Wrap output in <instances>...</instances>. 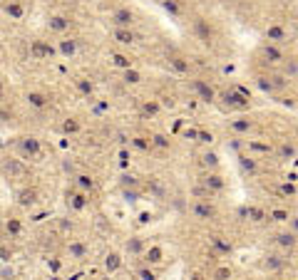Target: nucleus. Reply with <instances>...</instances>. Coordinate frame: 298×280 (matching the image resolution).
I'll return each mask as SVG.
<instances>
[{
    "mask_svg": "<svg viewBox=\"0 0 298 280\" xmlns=\"http://www.w3.org/2000/svg\"><path fill=\"white\" fill-rule=\"evenodd\" d=\"M8 152H13L15 156L25 159L28 164H37L45 159V144L37 134H30V132H20V134H13L8 139Z\"/></svg>",
    "mask_w": 298,
    "mask_h": 280,
    "instance_id": "nucleus-1",
    "label": "nucleus"
},
{
    "mask_svg": "<svg viewBox=\"0 0 298 280\" xmlns=\"http://www.w3.org/2000/svg\"><path fill=\"white\" fill-rule=\"evenodd\" d=\"M0 179L15 188L25 181H33V166L25 159L15 156L13 152H3L0 154Z\"/></svg>",
    "mask_w": 298,
    "mask_h": 280,
    "instance_id": "nucleus-2",
    "label": "nucleus"
},
{
    "mask_svg": "<svg viewBox=\"0 0 298 280\" xmlns=\"http://www.w3.org/2000/svg\"><path fill=\"white\" fill-rule=\"evenodd\" d=\"M13 201L17 208H23L28 213H35L40 206H42V191L35 181H25L13 188Z\"/></svg>",
    "mask_w": 298,
    "mask_h": 280,
    "instance_id": "nucleus-3",
    "label": "nucleus"
},
{
    "mask_svg": "<svg viewBox=\"0 0 298 280\" xmlns=\"http://www.w3.org/2000/svg\"><path fill=\"white\" fill-rule=\"evenodd\" d=\"M57 47L55 42L45 40V37H30L25 40V60H33V62H52L57 60Z\"/></svg>",
    "mask_w": 298,
    "mask_h": 280,
    "instance_id": "nucleus-4",
    "label": "nucleus"
},
{
    "mask_svg": "<svg viewBox=\"0 0 298 280\" xmlns=\"http://www.w3.org/2000/svg\"><path fill=\"white\" fill-rule=\"evenodd\" d=\"M20 102H23L30 112L42 114L52 107V94L45 92V90H37V87H28V90H23V94H20Z\"/></svg>",
    "mask_w": 298,
    "mask_h": 280,
    "instance_id": "nucleus-5",
    "label": "nucleus"
},
{
    "mask_svg": "<svg viewBox=\"0 0 298 280\" xmlns=\"http://www.w3.org/2000/svg\"><path fill=\"white\" fill-rule=\"evenodd\" d=\"M23 126V112H20V107L13 97L3 99L0 102V129H5V132H15V129Z\"/></svg>",
    "mask_w": 298,
    "mask_h": 280,
    "instance_id": "nucleus-6",
    "label": "nucleus"
},
{
    "mask_svg": "<svg viewBox=\"0 0 298 280\" xmlns=\"http://www.w3.org/2000/svg\"><path fill=\"white\" fill-rule=\"evenodd\" d=\"M107 23L112 28H134L137 25V10L130 5H115L107 10Z\"/></svg>",
    "mask_w": 298,
    "mask_h": 280,
    "instance_id": "nucleus-7",
    "label": "nucleus"
},
{
    "mask_svg": "<svg viewBox=\"0 0 298 280\" xmlns=\"http://www.w3.org/2000/svg\"><path fill=\"white\" fill-rule=\"evenodd\" d=\"M0 235L17 243L20 238H25V221L20 216H15V213H5V216L0 218Z\"/></svg>",
    "mask_w": 298,
    "mask_h": 280,
    "instance_id": "nucleus-8",
    "label": "nucleus"
},
{
    "mask_svg": "<svg viewBox=\"0 0 298 280\" xmlns=\"http://www.w3.org/2000/svg\"><path fill=\"white\" fill-rule=\"evenodd\" d=\"M45 30L52 32V35H57V37L60 35H70L75 30V20L67 13H50L45 17Z\"/></svg>",
    "mask_w": 298,
    "mask_h": 280,
    "instance_id": "nucleus-9",
    "label": "nucleus"
},
{
    "mask_svg": "<svg viewBox=\"0 0 298 280\" xmlns=\"http://www.w3.org/2000/svg\"><path fill=\"white\" fill-rule=\"evenodd\" d=\"M0 17L13 20V23H23L28 17V3L25 0H0Z\"/></svg>",
    "mask_w": 298,
    "mask_h": 280,
    "instance_id": "nucleus-10",
    "label": "nucleus"
},
{
    "mask_svg": "<svg viewBox=\"0 0 298 280\" xmlns=\"http://www.w3.org/2000/svg\"><path fill=\"white\" fill-rule=\"evenodd\" d=\"M65 206H67L72 213H84V211L92 206V199H90V193L80 191L77 186H70V188L65 191Z\"/></svg>",
    "mask_w": 298,
    "mask_h": 280,
    "instance_id": "nucleus-11",
    "label": "nucleus"
},
{
    "mask_svg": "<svg viewBox=\"0 0 298 280\" xmlns=\"http://www.w3.org/2000/svg\"><path fill=\"white\" fill-rule=\"evenodd\" d=\"M65 255L70 258V261H75V263H84V261L92 255V248H90L87 241L70 235V238H67V246H65Z\"/></svg>",
    "mask_w": 298,
    "mask_h": 280,
    "instance_id": "nucleus-12",
    "label": "nucleus"
},
{
    "mask_svg": "<svg viewBox=\"0 0 298 280\" xmlns=\"http://www.w3.org/2000/svg\"><path fill=\"white\" fill-rule=\"evenodd\" d=\"M110 40L115 42L117 47H132L142 40V35L134 28H112L110 30Z\"/></svg>",
    "mask_w": 298,
    "mask_h": 280,
    "instance_id": "nucleus-13",
    "label": "nucleus"
},
{
    "mask_svg": "<svg viewBox=\"0 0 298 280\" xmlns=\"http://www.w3.org/2000/svg\"><path fill=\"white\" fill-rule=\"evenodd\" d=\"M55 47L62 60H72L80 52V40L75 35H60V40H55Z\"/></svg>",
    "mask_w": 298,
    "mask_h": 280,
    "instance_id": "nucleus-14",
    "label": "nucleus"
},
{
    "mask_svg": "<svg viewBox=\"0 0 298 280\" xmlns=\"http://www.w3.org/2000/svg\"><path fill=\"white\" fill-rule=\"evenodd\" d=\"M191 32H194V37L199 42H204V45H209V42L214 40V28H211V23L206 17H194L191 20Z\"/></svg>",
    "mask_w": 298,
    "mask_h": 280,
    "instance_id": "nucleus-15",
    "label": "nucleus"
},
{
    "mask_svg": "<svg viewBox=\"0 0 298 280\" xmlns=\"http://www.w3.org/2000/svg\"><path fill=\"white\" fill-rule=\"evenodd\" d=\"M191 216H194L197 221H214L219 216V211H216L214 201H197L194 206H191Z\"/></svg>",
    "mask_w": 298,
    "mask_h": 280,
    "instance_id": "nucleus-16",
    "label": "nucleus"
},
{
    "mask_svg": "<svg viewBox=\"0 0 298 280\" xmlns=\"http://www.w3.org/2000/svg\"><path fill=\"white\" fill-rule=\"evenodd\" d=\"M70 179H72V186H77V188L84 191V193H90V196L97 191V179H95L92 174H87V171H75Z\"/></svg>",
    "mask_w": 298,
    "mask_h": 280,
    "instance_id": "nucleus-17",
    "label": "nucleus"
},
{
    "mask_svg": "<svg viewBox=\"0 0 298 280\" xmlns=\"http://www.w3.org/2000/svg\"><path fill=\"white\" fill-rule=\"evenodd\" d=\"M199 184H204L206 188L216 191V193H221V191L226 188V181H224V176H221V174H216L214 169H206L204 174L199 176Z\"/></svg>",
    "mask_w": 298,
    "mask_h": 280,
    "instance_id": "nucleus-18",
    "label": "nucleus"
},
{
    "mask_svg": "<svg viewBox=\"0 0 298 280\" xmlns=\"http://www.w3.org/2000/svg\"><path fill=\"white\" fill-rule=\"evenodd\" d=\"M55 129H57L60 134H65V137H75V134L82 132V122H80L77 117H62Z\"/></svg>",
    "mask_w": 298,
    "mask_h": 280,
    "instance_id": "nucleus-19",
    "label": "nucleus"
},
{
    "mask_svg": "<svg viewBox=\"0 0 298 280\" xmlns=\"http://www.w3.org/2000/svg\"><path fill=\"white\" fill-rule=\"evenodd\" d=\"M191 90L197 92V97L201 99V102H216V92H214V87L211 84H206L204 79H191Z\"/></svg>",
    "mask_w": 298,
    "mask_h": 280,
    "instance_id": "nucleus-20",
    "label": "nucleus"
},
{
    "mask_svg": "<svg viewBox=\"0 0 298 280\" xmlns=\"http://www.w3.org/2000/svg\"><path fill=\"white\" fill-rule=\"evenodd\" d=\"M273 243L279 246L281 250L288 253V250H293V248L298 246V235H296L293 231H279V233L273 235Z\"/></svg>",
    "mask_w": 298,
    "mask_h": 280,
    "instance_id": "nucleus-21",
    "label": "nucleus"
},
{
    "mask_svg": "<svg viewBox=\"0 0 298 280\" xmlns=\"http://www.w3.org/2000/svg\"><path fill=\"white\" fill-rule=\"evenodd\" d=\"M221 99H224V104L226 107H231V109H248V97H244L241 92H231V90H226L224 94H221Z\"/></svg>",
    "mask_w": 298,
    "mask_h": 280,
    "instance_id": "nucleus-22",
    "label": "nucleus"
},
{
    "mask_svg": "<svg viewBox=\"0 0 298 280\" xmlns=\"http://www.w3.org/2000/svg\"><path fill=\"white\" fill-rule=\"evenodd\" d=\"M77 231V223L70 218V216H62V218H55V235L57 238H70Z\"/></svg>",
    "mask_w": 298,
    "mask_h": 280,
    "instance_id": "nucleus-23",
    "label": "nucleus"
},
{
    "mask_svg": "<svg viewBox=\"0 0 298 280\" xmlns=\"http://www.w3.org/2000/svg\"><path fill=\"white\" fill-rule=\"evenodd\" d=\"M286 258L281 255V253H266L264 255V270H268V273H281V270H286Z\"/></svg>",
    "mask_w": 298,
    "mask_h": 280,
    "instance_id": "nucleus-24",
    "label": "nucleus"
},
{
    "mask_svg": "<svg viewBox=\"0 0 298 280\" xmlns=\"http://www.w3.org/2000/svg\"><path fill=\"white\" fill-rule=\"evenodd\" d=\"M72 84H75V90H77L84 99H95V82H92L90 77L77 75V77H72Z\"/></svg>",
    "mask_w": 298,
    "mask_h": 280,
    "instance_id": "nucleus-25",
    "label": "nucleus"
},
{
    "mask_svg": "<svg viewBox=\"0 0 298 280\" xmlns=\"http://www.w3.org/2000/svg\"><path fill=\"white\" fill-rule=\"evenodd\" d=\"M259 55L266 60V62H286V55H283V50H279L276 47V42H266V45H261V50H259Z\"/></svg>",
    "mask_w": 298,
    "mask_h": 280,
    "instance_id": "nucleus-26",
    "label": "nucleus"
},
{
    "mask_svg": "<svg viewBox=\"0 0 298 280\" xmlns=\"http://www.w3.org/2000/svg\"><path fill=\"white\" fill-rule=\"evenodd\" d=\"M264 37H266V42H276V45H281V42H288V30L283 25H268Z\"/></svg>",
    "mask_w": 298,
    "mask_h": 280,
    "instance_id": "nucleus-27",
    "label": "nucleus"
},
{
    "mask_svg": "<svg viewBox=\"0 0 298 280\" xmlns=\"http://www.w3.org/2000/svg\"><path fill=\"white\" fill-rule=\"evenodd\" d=\"M15 253H17V248H15V241H10V238H3V235H0V263H13Z\"/></svg>",
    "mask_w": 298,
    "mask_h": 280,
    "instance_id": "nucleus-28",
    "label": "nucleus"
},
{
    "mask_svg": "<svg viewBox=\"0 0 298 280\" xmlns=\"http://www.w3.org/2000/svg\"><path fill=\"white\" fill-rule=\"evenodd\" d=\"M142 258H144L147 265H157V263L164 261V248L162 246H149V248H144Z\"/></svg>",
    "mask_w": 298,
    "mask_h": 280,
    "instance_id": "nucleus-29",
    "label": "nucleus"
},
{
    "mask_svg": "<svg viewBox=\"0 0 298 280\" xmlns=\"http://www.w3.org/2000/svg\"><path fill=\"white\" fill-rule=\"evenodd\" d=\"M159 112H162V104L154 102V99H149V102H142V104H139V117H142V119H154Z\"/></svg>",
    "mask_w": 298,
    "mask_h": 280,
    "instance_id": "nucleus-30",
    "label": "nucleus"
},
{
    "mask_svg": "<svg viewBox=\"0 0 298 280\" xmlns=\"http://www.w3.org/2000/svg\"><path fill=\"white\" fill-rule=\"evenodd\" d=\"M191 199H197V201H214L216 199V191H211L206 188L204 184H197V186H191Z\"/></svg>",
    "mask_w": 298,
    "mask_h": 280,
    "instance_id": "nucleus-31",
    "label": "nucleus"
},
{
    "mask_svg": "<svg viewBox=\"0 0 298 280\" xmlns=\"http://www.w3.org/2000/svg\"><path fill=\"white\" fill-rule=\"evenodd\" d=\"M209 243L214 246V253L216 255H231L233 253V246L229 241H224L221 235H209Z\"/></svg>",
    "mask_w": 298,
    "mask_h": 280,
    "instance_id": "nucleus-32",
    "label": "nucleus"
},
{
    "mask_svg": "<svg viewBox=\"0 0 298 280\" xmlns=\"http://www.w3.org/2000/svg\"><path fill=\"white\" fill-rule=\"evenodd\" d=\"M144 248H147V241L142 238V235H132V238L127 241V246H124L127 255H142Z\"/></svg>",
    "mask_w": 298,
    "mask_h": 280,
    "instance_id": "nucleus-33",
    "label": "nucleus"
},
{
    "mask_svg": "<svg viewBox=\"0 0 298 280\" xmlns=\"http://www.w3.org/2000/svg\"><path fill=\"white\" fill-rule=\"evenodd\" d=\"M102 265H104V270H107V273H117V270L122 268V255H119L117 250H110L107 255H104Z\"/></svg>",
    "mask_w": 298,
    "mask_h": 280,
    "instance_id": "nucleus-34",
    "label": "nucleus"
},
{
    "mask_svg": "<svg viewBox=\"0 0 298 280\" xmlns=\"http://www.w3.org/2000/svg\"><path fill=\"white\" fill-rule=\"evenodd\" d=\"M110 62L115 64V67H119V70L134 67V60L130 55H124V52H110Z\"/></svg>",
    "mask_w": 298,
    "mask_h": 280,
    "instance_id": "nucleus-35",
    "label": "nucleus"
},
{
    "mask_svg": "<svg viewBox=\"0 0 298 280\" xmlns=\"http://www.w3.org/2000/svg\"><path fill=\"white\" fill-rule=\"evenodd\" d=\"M246 218L251 223H264L268 218V213L261 208V206H246Z\"/></svg>",
    "mask_w": 298,
    "mask_h": 280,
    "instance_id": "nucleus-36",
    "label": "nucleus"
},
{
    "mask_svg": "<svg viewBox=\"0 0 298 280\" xmlns=\"http://www.w3.org/2000/svg\"><path fill=\"white\" fill-rule=\"evenodd\" d=\"M142 79H144V75H142L139 70H134V67L122 70V82H124V84H139Z\"/></svg>",
    "mask_w": 298,
    "mask_h": 280,
    "instance_id": "nucleus-37",
    "label": "nucleus"
},
{
    "mask_svg": "<svg viewBox=\"0 0 298 280\" xmlns=\"http://www.w3.org/2000/svg\"><path fill=\"white\" fill-rule=\"evenodd\" d=\"M256 84L266 92V94H276L279 90H276V84H273V79H271V75H259L256 77Z\"/></svg>",
    "mask_w": 298,
    "mask_h": 280,
    "instance_id": "nucleus-38",
    "label": "nucleus"
},
{
    "mask_svg": "<svg viewBox=\"0 0 298 280\" xmlns=\"http://www.w3.org/2000/svg\"><path fill=\"white\" fill-rule=\"evenodd\" d=\"M199 164H201L204 169H216V166H219V156H216L214 152H204V154L199 156Z\"/></svg>",
    "mask_w": 298,
    "mask_h": 280,
    "instance_id": "nucleus-39",
    "label": "nucleus"
},
{
    "mask_svg": "<svg viewBox=\"0 0 298 280\" xmlns=\"http://www.w3.org/2000/svg\"><path fill=\"white\" fill-rule=\"evenodd\" d=\"M239 166H241L244 171H248V174H256V171H259L256 159H251V156H246V154H241V156H239Z\"/></svg>",
    "mask_w": 298,
    "mask_h": 280,
    "instance_id": "nucleus-40",
    "label": "nucleus"
},
{
    "mask_svg": "<svg viewBox=\"0 0 298 280\" xmlns=\"http://www.w3.org/2000/svg\"><path fill=\"white\" fill-rule=\"evenodd\" d=\"M169 67L177 70V72H182V75H186V72H189V62H186L184 57H169Z\"/></svg>",
    "mask_w": 298,
    "mask_h": 280,
    "instance_id": "nucleus-41",
    "label": "nucleus"
},
{
    "mask_svg": "<svg viewBox=\"0 0 298 280\" xmlns=\"http://www.w3.org/2000/svg\"><path fill=\"white\" fill-rule=\"evenodd\" d=\"M130 144L134 149H139V152H149L152 149V141H149V137H130Z\"/></svg>",
    "mask_w": 298,
    "mask_h": 280,
    "instance_id": "nucleus-42",
    "label": "nucleus"
},
{
    "mask_svg": "<svg viewBox=\"0 0 298 280\" xmlns=\"http://www.w3.org/2000/svg\"><path fill=\"white\" fill-rule=\"evenodd\" d=\"M149 141H152V146H157V149H169L172 146V139H169L166 134H152Z\"/></svg>",
    "mask_w": 298,
    "mask_h": 280,
    "instance_id": "nucleus-43",
    "label": "nucleus"
},
{
    "mask_svg": "<svg viewBox=\"0 0 298 280\" xmlns=\"http://www.w3.org/2000/svg\"><path fill=\"white\" fill-rule=\"evenodd\" d=\"M251 126H253L251 119H236V122H231V129H233V132H239V134L251 132Z\"/></svg>",
    "mask_w": 298,
    "mask_h": 280,
    "instance_id": "nucleus-44",
    "label": "nucleus"
},
{
    "mask_svg": "<svg viewBox=\"0 0 298 280\" xmlns=\"http://www.w3.org/2000/svg\"><path fill=\"white\" fill-rule=\"evenodd\" d=\"M159 3H162V8L166 10V13H172V15H182V5L177 3V0H159Z\"/></svg>",
    "mask_w": 298,
    "mask_h": 280,
    "instance_id": "nucleus-45",
    "label": "nucleus"
},
{
    "mask_svg": "<svg viewBox=\"0 0 298 280\" xmlns=\"http://www.w3.org/2000/svg\"><path fill=\"white\" fill-rule=\"evenodd\" d=\"M119 186H122V188H139V179L132 176V174H122Z\"/></svg>",
    "mask_w": 298,
    "mask_h": 280,
    "instance_id": "nucleus-46",
    "label": "nucleus"
},
{
    "mask_svg": "<svg viewBox=\"0 0 298 280\" xmlns=\"http://www.w3.org/2000/svg\"><path fill=\"white\" fill-rule=\"evenodd\" d=\"M122 199L130 201V203H134V201L142 199V191H139V188H122Z\"/></svg>",
    "mask_w": 298,
    "mask_h": 280,
    "instance_id": "nucleus-47",
    "label": "nucleus"
},
{
    "mask_svg": "<svg viewBox=\"0 0 298 280\" xmlns=\"http://www.w3.org/2000/svg\"><path fill=\"white\" fill-rule=\"evenodd\" d=\"M276 154H279V159H293L296 156V146L293 144H281Z\"/></svg>",
    "mask_w": 298,
    "mask_h": 280,
    "instance_id": "nucleus-48",
    "label": "nucleus"
},
{
    "mask_svg": "<svg viewBox=\"0 0 298 280\" xmlns=\"http://www.w3.org/2000/svg\"><path fill=\"white\" fill-rule=\"evenodd\" d=\"M10 97V82H8V77L0 72V102L3 99H8Z\"/></svg>",
    "mask_w": 298,
    "mask_h": 280,
    "instance_id": "nucleus-49",
    "label": "nucleus"
},
{
    "mask_svg": "<svg viewBox=\"0 0 298 280\" xmlns=\"http://www.w3.org/2000/svg\"><path fill=\"white\" fill-rule=\"evenodd\" d=\"M134 275L142 278V280H154V278H157V273H154L152 268H134Z\"/></svg>",
    "mask_w": 298,
    "mask_h": 280,
    "instance_id": "nucleus-50",
    "label": "nucleus"
},
{
    "mask_svg": "<svg viewBox=\"0 0 298 280\" xmlns=\"http://www.w3.org/2000/svg\"><path fill=\"white\" fill-rule=\"evenodd\" d=\"M45 263H48V268H50L52 273H60V270H62V261H60L57 255H48V261H45Z\"/></svg>",
    "mask_w": 298,
    "mask_h": 280,
    "instance_id": "nucleus-51",
    "label": "nucleus"
},
{
    "mask_svg": "<svg viewBox=\"0 0 298 280\" xmlns=\"http://www.w3.org/2000/svg\"><path fill=\"white\" fill-rule=\"evenodd\" d=\"M271 218L279 221V223H283V221H288V211H286V208H273V211H271Z\"/></svg>",
    "mask_w": 298,
    "mask_h": 280,
    "instance_id": "nucleus-52",
    "label": "nucleus"
},
{
    "mask_svg": "<svg viewBox=\"0 0 298 280\" xmlns=\"http://www.w3.org/2000/svg\"><path fill=\"white\" fill-rule=\"evenodd\" d=\"M211 275H214V278H231V268L229 265H221V268H216Z\"/></svg>",
    "mask_w": 298,
    "mask_h": 280,
    "instance_id": "nucleus-53",
    "label": "nucleus"
},
{
    "mask_svg": "<svg viewBox=\"0 0 298 280\" xmlns=\"http://www.w3.org/2000/svg\"><path fill=\"white\" fill-rule=\"evenodd\" d=\"M15 275V268L10 263H3V268H0V278H13Z\"/></svg>",
    "mask_w": 298,
    "mask_h": 280,
    "instance_id": "nucleus-54",
    "label": "nucleus"
},
{
    "mask_svg": "<svg viewBox=\"0 0 298 280\" xmlns=\"http://www.w3.org/2000/svg\"><path fill=\"white\" fill-rule=\"evenodd\" d=\"M197 141H201V144H211V141H214V134H211V132H199V134H197Z\"/></svg>",
    "mask_w": 298,
    "mask_h": 280,
    "instance_id": "nucleus-55",
    "label": "nucleus"
},
{
    "mask_svg": "<svg viewBox=\"0 0 298 280\" xmlns=\"http://www.w3.org/2000/svg\"><path fill=\"white\" fill-rule=\"evenodd\" d=\"M286 72H288V75H296V72H298V62H291V60H288V62H286Z\"/></svg>",
    "mask_w": 298,
    "mask_h": 280,
    "instance_id": "nucleus-56",
    "label": "nucleus"
},
{
    "mask_svg": "<svg viewBox=\"0 0 298 280\" xmlns=\"http://www.w3.org/2000/svg\"><path fill=\"white\" fill-rule=\"evenodd\" d=\"M288 223H291V231L298 235V216H288Z\"/></svg>",
    "mask_w": 298,
    "mask_h": 280,
    "instance_id": "nucleus-57",
    "label": "nucleus"
},
{
    "mask_svg": "<svg viewBox=\"0 0 298 280\" xmlns=\"http://www.w3.org/2000/svg\"><path fill=\"white\" fill-rule=\"evenodd\" d=\"M197 134H199L197 129H189V132H186V137H189V139H197Z\"/></svg>",
    "mask_w": 298,
    "mask_h": 280,
    "instance_id": "nucleus-58",
    "label": "nucleus"
},
{
    "mask_svg": "<svg viewBox=\"0 0 298 280\" xmlns=\"http://www.w3.org/2000/svg\"><path fill=\"white\" fill-rule=\"evenodd\" d=\"M296 139H298V126H296Z\"/></svg>",
    "mask_w": 298,
    "mask_h": 280,
    "instance_id": "nucleus-59",
    "label": "nucleus"
},
{
    "mask_svg": "<svg viewBox=\"0 0 298 280\" xmlns=\"http://www.w3.org/2000/svg\"><path fill=\"white\" fill-rule=\"evenodd\" d=\"M0 55H3V52H0Z\"/></svg>",
    "mask_w": 298,
    "mask_h": 280,
    "instance_id": "nucleus-60",
    "label": "nucleus"
}]
</instances>
